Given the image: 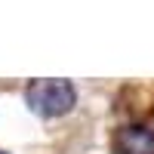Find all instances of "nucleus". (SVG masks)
<instances>
[{"mask_svg": "<svg viewBox=\"0 0 154 154\" xmlns=\"http://www.w3.org/2000/svg\"><path fill=\"white\" fill-rule=\"evenodd\" d=\"M25 99H28L31 111H37L40 117H62L68 114L77 102V89L71 80H31L25 89Z\"/></svg>", "mask_w": 154, "mask_h": 154, "instance_id": "1", "label": "nucleus"}, {"mask_svg": "<svg viewBox=\"0 0 154 154\" xmlns=\"http://www.w3.org/2000/svg\"><path fill=\"white\" fill-rule=\"evenodd\" d=\"M114 148L120 154H154V130H148V126H123L114 136Z\"/></svg>", "mask_w": 154, "mask_h": 154, "instance_id": "2", "label": "nucleus"}, {"mask_svg": "<svg viewBox=\"0 0 154 154\" xmlns=\"http://www.w3.org/2000/svg\"><path fill=\"white\" fill-rule=\"evenodd\" d=\"M0 154H3V151H0Z\"/></svg>", "mask_w": 154, "mask_h": 154, "instance_id": "3", "label": "nucleus"}]
</instances>
